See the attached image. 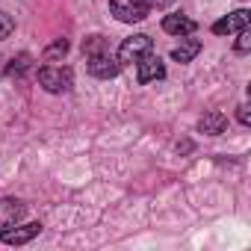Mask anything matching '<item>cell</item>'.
<instances>
[{
    "instance_id": "1",
    "label": "cell",
    "mask_w": 251,
    "mask_h": 251,
    "mask_svg": "<svg viewBox=\"0 0 251 251\" xmlns=\"http://www.w3.org/2000/svg\"><path fill=\"white\" fill-rule=\"evenodd\" d=\"M39 86L50 95H62L74 86V74L71 68H62V65H45L39 68Z\"/></svg>"
},
{
    "instance_id": "2",
    "label": "cell",
    "mask_w": 251,
    "mask_h": 251,
    "mask_svg": "<svg viewBox=\"0 0 251 251\" xmlns=\"http://www.w3.org/2000/svg\"><path fill=\"white\" fill-rule=\"evenodd\" d=\"M154 50V42H151V36H145V33H136V36H127L121 45H118V50H115V56H118V62L121 65H130V62H139L145 53H151Z\"/></svg>"
},
{
    "instance_id": "3",
    "label": "cell",
    "mask_w": 251,
    "mask_h": 251,
    "mask_svg": "<svg viewBox=\"0 0 251 251\" xmlns=\"http://www.w3.org/2000/svg\"><path fill=\"white\" fill-rule=\"evenodd\" d=\"M109 12L121 24H139L148 15V3L145 0H109Z\"/></svg>"
},
{
    "instance_id": "4",
    "label": "cell",
    "mask_w": 251,
    "mask_h": 251,
    "mask_svg": "<svg viewBox=\"0 0 251 251\" xmlns=\"http://www.w3.org/2000/svg\"><path fill=\"white\" fill-rule=\"evenodd\" d=\"M86 68H89L92 77H98V80H109V77H115V74L121 71V62H118V56H115L112 50H103V53L86 56Z\"/></svg>"
},
{
    "instance_id": "5",
    "label": "cell",
    "mask_w": 251,
    "mask_h": 251,
    "mask_svg": "<svg viewBox=\"0 0 251 251\" xmlns=\"http://www.w3.org/2000/svg\"><path fill=\"white\" fill-rule=\"evenodd\" d=\"M42 233V225L39 222H27V225H9V227H3L0 230V242L3 245H27L30 239H36Z\"/></svg>"
},
{
    "instance_id": "6",
    "label": "cell",
    "mask_w": 251,
    "mask_h": 251,
    "mask_svg": "<svg viewBox=\"0 0 251 251\" xmlns=\"http://www.w3.org/2000/svg\"><path fill=\"white\" fill-rule=\"evenodd\" d=\"M166 77V65H163V59L151 50V53H145L139 62H136V80L139 83H157V80H163Z\"/></svg>"
},
{
    "instance_id": "7",
    "label": "cell",
    "mask_w": 251,
    "mask_h": 251,
    "mask_svg": "<svg viewBox=\"0 0 251 251\" xmlns=\"http://www.w3.org/2000/svg\"><path fill=\"white\" fill-rule=\"evenodd\" d=\"M248 21H251V12L248 9H236V12L225 15L222 21H216L213 24V33L216 36H230V33H239L242 27H248Z\"/></svg>"
},
{
    "instance_id": "8",
    "label": "cell",
    "mask_w": 251,
    "mask_h": 251,
    "mask_svg": "<svg viewBox=\"0 0 251 251\" xmlns=\"http://www.w3.org/2000/svg\"><path fill=\"white\" fill-rule=\"evenodd\" d=\"M163 30H166L169 36H177V39H183V36H192V33L198 30V24H195L189 15H183V12H175V15H166V18H163Z\"/></svg>"
},
{
    "instance_id": "9",
    "label": "cell",
    "mask_w": 251,
    "mask_h": 251,
    "mask_svg": "<svg viewBox=\"0 0 251 251\" xmlns=\"http://www.w3.org/2000/svg\"><path fill=\"white\" fill-rule=\"evenodd\" d=\"M24 213H27L24 201H18V198H0V230L15 225V222H21Z\"/></svg>"
},
{
    "instance_id": "10",
    "label": "cell",
    "mask_w": 251,
    "mask_h": 251,
    "mask_svg": "<svg viewBox=\"0 0 251 251\" xmlns=\"http://www.w3.org/2000/svg\"><path fill=\"white\" fill-rule=\"evenodd\" d=\"M225 127H227V118L219 109H210L198 118V133H204V136H219V133H225Z\"/></svg>"
},
{
    "instance_id": "11",
    "label": "cell",
    "mask_w": 251,
    "mask_h": 251,
    "mask_svg": "<svg viewBox=\"0 0 251 251\" xmlns=\"http://www.w3.org/2000/svg\"><path fill=\"white\" fill-rule=\"evenodd\" d=\"M198 53H201V42L192 39V36H183L180 45L172 50V59H175V62H192Z\"/></svg>"
},
{
    "instance_id": "12",
    "label": "cell",
    "mask_w": 251,
    "mask_h": 251,
    "mask_svg": "<svg viewBox=\"0 0 251 251\" xmlns=\"http://www.w3.org/2000/svg\"><path fill=\"white\" fill-rule=\"evenodd\" d=\"M103 50H112L103 36H89L83 42V56H95V53H103Z\"/></svg>"
},
{
    "instance_id": "13",
    "label": "cell",
    "mask_w": 251,
    "mask_h": 251,
    "mask_svg": "<svg viewBox=\"0 0 251 251\" xmlns=\"http://www.w3.org/2000/svg\"><path fill=\"white\" fill-rule=\"evenodd\" d=\"M68 53V39H56V42H50L48 48H45V62H56V59H62Z\"/></svg>"
},
{
    "instance_id": "14",
    "label": "cell",
    "mask_w": 251,
    "mask_h": 251,
    "mask_svg": "<svg viewBox=\"0 0 251 251\" xmlns=\"http://www.w3.org/2000/svg\"><path fill=\"white\" fill-rule=\"evenodd\" d=\"M27 68H30V53H18V56L9 62V68H6V71H9V74H15V77H21Z\"/></svg>"
},
{
    "instance_id": "15",
    "label": "cell",
    "mask_w": 251,
    "mask_h": 251,
    "mask_svg": "<svg viewBox=\"0 0 251 251\" xmlns=\"http://www.w3.org/2000/svg\"><path fill=\"white\" fill-rule=\"evenodd\" d=\"M233 48H236V53H248V50H251V30H248V27H242V30L236 33V45H233Z\"/></svg>"
},
{
    "instance_id": "16",
    "label": "cell",
    "mask_w": 251,
    "mask_h": 251,
    "mask_svg": "<svg viewBox=\"0 0 251 251\" xmlns=\"http://www.w3.org/2000/svg\"><path fill=\"white\" fill-rule=\"evenodd\" d=\"M12 30H15V21H12L6 12H0V42L9 39V36H12Z\"/></svg>"
},
{
    "instance_id": "17",
    "label": "cell",
    "mask_w": 251,
    "mask_h": 251,
    "mask_svg": "<svg viewBox=\"0 0 251 251\" xmlns=\"http://www.w3.org/2000/svg\"><path fill=\"white\" fill-rule=\"evenodd\" d=\"M236 118H239V124H245V127L251 124V115H248V103H239V106H236Z\"/></svg>"
},
{
    "instance_id": "18",
    "label": "cell",
    "mask_w": 251,
    "mask_h": 251,
    "mask_svg": "<svg viewBox=\"0 0 251 251\" xmlns=\"http://www.w3.org/2000/svg\"><path fill=\"white\" fill-rule=\"evenodd\" d=\"M148 3V9H166L169 3H175V0H145Z\"/></svg>"
},
{
    "instance_id": "19",
    "label": "cell",
    "mask_w": 251,
    "mask_h": 251,
    "mask_svg": "<svg viewBox=\"0 0 251 251\" xmlns=\"http://www.w3.org/2000/svg\"><path fill=\"white\" fill-rule=\"evenodd\" d=\"M0 62H3V59H0Z\"/></svg>"
}]
</instances>
